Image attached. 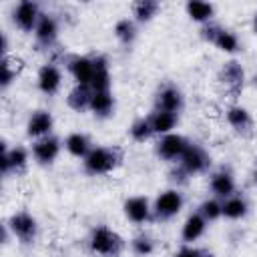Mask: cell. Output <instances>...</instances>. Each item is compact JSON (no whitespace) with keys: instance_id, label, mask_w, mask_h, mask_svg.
Segmentation results:
<instances>
[{"instance_id":"obj_1","label":"cell","mask_w":257,"mask_h":257,"mask_svg":"<svg viewBox=\"0 0 257 257\" xmlns=\"http://www.w3.org/2000/svg\"><path fill=\"white\" fill-rule=\"evenodd\" d=\"M122 161V155L114 147H92V151L82 159V167L88 175H106L114 171Z\"/></svg>"},{"instance_id":"obj_2","label":"cell","mask_w":257,"mask_h":257,"mask_svg":"<svg viewBox=\"0 0 257 257\" xmlns=\"http://www.w3.org/2000/svg\"><path fill=\"white\" fill-rule=\"evenodd\" d=\"M88 247L94 255H102V257H114L118 255V251L122 249V239L116 231L100 225V227H94L90 231V237H88Z\"/></svg>"},{"instance_id":"obj_3","label":"cell","mask_w":257,"mask_h":257,"mask_svg":"<svg viewBox=\"0 0 257 257\" xmlns=\"http://www.w3.org/2000/svg\"><path fill=\"white\" fill-rule=\"evenodd\" d=\"M183 205H185L183 195L177 189H167L161 195H157V199L153 203V217L161 219V221L173 219L183 209Z\"/></svg>"},{"instance_id":"obj_4","label":"cell","mask_w":257,"mask_h":257,"mask_svg":"<svg viewBox=\"0 0 257 257\" xmlns=\"http://www.w3.org/2000/svg\"><path fill=\"white\" fill-rule=\"evenodd\" d=\"M8 229L20 243H32L38 235V223L28 211H18L8 219Z\"/></svg>"},{"instance_id":"obj_5","label":"cell","mask_w":257,"mask_h":257,"mask_svg":"<svg viewBox=\"0 0 257 257\" xmlns=\"http://www.w3.org/2000/svg\"><path fill=\"white\" fill-rule=\"evenodd\" d=\"M42 12L40 6L32 0H22L14 6L12 10V22L16 24V28H20L22 32H34L38 20H40Z\"/></svg>"},{"instance_id":"obj_6","label":"cell","mask_w":257,"mask_h":257,"mask_svg":"<svg viewBox=\"0 0 257 257\" xmlns=\"http://www.w3.org/2000/svg\"><path fill=\"white\" fill-rule=\"evenodd\" d=\"M209 165H211L209 153H207L203 147L193 145V143L187 147V151L183 153V157H181V161H179V167H181L189 177L199 175V173H205V171L209 169Z\"/></svg>"},{"instance_id":"obj_7","label":"cell","mask_w":257,"mask_h":257,"mask_svg":"<svg viewBox=\"0 0 257 257\" xmlns=\"http://www.w3.org/2000/svg\"><path fill=\"white\" fill-rule=\"evenodd\" d=\"M191 143L183 137V135H177V133H171V135H165L157 141V155L163 159V161H181L183 153L187 151Z\"/></svg>"},{"instance_id":"obj_8","label":"cell","mask_w":257,"mask_h":257,"mask_svg":"<svg viewBox=\"0 0 257 257\" xmlns=\"http://www.w3.org/2000/svg\"><path fill=\"white\" fill-rule=\"evenodd\" d=\"M28 151L24 147H12L8 149L6 143H2V157H0V169L2 175H10V173H20L26 169L28 165Z\"/></svg>"},{"instance_id":"obj_9","label":"cell","mask_w":257,"mask_h":257,"mask_svg":"<svg viewBox=\"0 0 257 257\" xmlns=\"http://www.w3.org/2000/svg\"><path fill=\"white\" fill-rule=\"evenodd\" d=\"M66 68L76 84H82V86L92 84V76H94V58L92 56H80V54L70 56L66 62Z\"/></svg>"},{"instance_id":"obj_10","label":"cell","mask_w":257,"mask_h":257,"mask_svg":"<svg viewBox=\"0 0 257 257\" xmlns=\"http://www.w3.org/2000/svg\"><path fill=\"white\" fill-rule=\"evenodd\" d=\"M36 84H38V90L52 96L60 90L62 86V72L60 68L54 64V62H46L38 68V74H36Z\"/></svg>"},{"instance_id":"obj_11","label":"cell","mask_w":257,"mask_h":257,"mask_svg":"<svg viewBox=\"0 0 257 257\" xmlns=\"http://www.w3.org/2000/svg\"><path fill=\"white\" fill-rule=\"evenodd\" d=\"M60 149H62L60 141L56 137L48 135L44 139L34 141V145H32V157H34V161L38 165H52L58 159Z\"/></svg>"},{"instance_id":"obj_12","label":"cell","mask_w":257,"mask_h":257,"mask_svg":"<svg viewBox=\"0 0 257 257\" xmlns=\"http://www.w3.org/2000/svg\"><path fill=\"white\" fill-rule=\"evenodd\" d=\"M122 211H124V217L135 225H145L153 217V207H151L149 199L141 197V195L128 197L122 205Z\"/></svg>"},{"instance_id":"obj_13","label":"cell","mask_w":257,"mask_h":257,"mask_svg":"<svg viewBox=\"0 0 257 257\" xmlns=\"http://www.w3.org/2000/svg\"><path fill=\"white\" fill-rule=\"evenodd\" d=\"M52 126H54V118L48 110H34L26 120V135L38 141L48 137L52 133Z\"/></svg>"},{"instance_id":"obj_14","label":"cell","mask_w":257,"mask_h":257,"mask_svg":"<svg viewBox=\"0 0 257 257\" xmlns=\"http://www.w3.org/2000/svg\"><path fill=\"white\" fill-rule=\"evenodd\" d=\"M183 108V94L177 86L167 84L163 86L155 96V110H167V112H179Z\"/></svg>"},{"instance_id":"obj_15","label":"cell","mask_w":257,"mask_h":257,"mask_svg":"<svg viewBox=\"0 0 257 257\" xmlns=\"http://www.w3.org/2000/svg\"><path fill=\"white\" fill-rule=\"evenodd\" d=\"M34 38L40 46H52L58 38V20L52 16V14H44L40 16L36 28H34Z\"/></svg>"},{"instance_id":"obj_16","label":"cell","mask_w":257,"mask_h":257,"mask_svg":"<svg viewBox=\"0 0 257 257\" xmlns=\"http://www.w3.org/2000/svg\"><path fill=\"white\" fill-rule=\"evenodd\" d=\"M219 80L225 84L227 90L239 92L243 88V82H245V68L241 66V62L229 60V62L223 64V68L219 72Z\"/></svg>"},{"instance_id":"obj_17","label":"cell","mask_w":257,"mask_h":257,"mask_svg":"<svg viewBox=\"0 0 257 257\" xmlns=\"http://www.w3.org/2000/svg\"><path fill=\"white\" fill-rule=\"evenodd\" d=\"M213 195L217 199H227L231 195H235V179L229 171H217L213 173L211 177V183H209Z\"/></svg>"},{"instance_id":"obj_18","label":"cell","mask_w":257,"mask_h":257,"mask_svg":"<svg viewBox=\"0 0 257 257\" xmlns=\"http://www.w3.org/2000/svg\"><path fill=\"white\" fill-rule=\"evenodd\" d=\"M88 110L98 118L110 116L112 110H114V98H112L110 90H92V98H90V108Z\"/></svg>"},{"instance_id":"obj_19","label":"cell","mask_w":257,"mask_h":257,"mask_svg":"<svg viewBox=\"0 0 257 257\" xmlns=\"http://www.w3.org/2000/svg\"><path fill=\"white\" fill-rule=\"evenodd\" d=\"M205 229H207V221H205L199 213H191V215L185 219L183 227H181V239H183L185 243H195L197 239L203 237Z\"/></svg>"},{"instance_id":"obj_20","label":"cell","mask_w":257,"mask_h":257,"mask_svg":"<svg viewBox=\"0 0 257 257\" xmlns=\"http://www.w3.org/2000/svg\"><path fill=\"white\" fill-rule=\"evenodd\" d=\"M64 149L68 151V155H72L76 159H84L92 151V145L84 133H70L64 139Z\"/></svg>"},{"instance_id":"obj_21","label":"cell","mask_w":257,"mask_h":257,"mask_svg":"<svg viewBox=\"0 0 257 257\" xmlns=\"http://www.w3.org/2000/svg\"><path fill=\"white\" fill-rule=\"evenodd\" d=\"M187 16L193 22H201V24H209L213 14H215V6L211 2H203V0H191L185 4Z\"/></svg>"},{"instance_id":"obj_22","label":"cell","mask_w":257,"mask_h":257,"mask_svg":"<svg viewBox=\"0 0 257 257\" xmlns=\"http://www.w3.org/2000/svg\"><path fill=\"white\" fill-rule=\"evenodd\" d=\"M151 126H153V133L159 135V137H165V135H171L175 124H177V114L175 112H167V110H155L151 116Z\"/></svg>"},{"instance_id":"obj_23","label":"cell","mask_w":257,"mask_h":257,"mask_svg":"<svg viewBox=\"0 0 257 257\" xmlns=\"http://www.w3.org/2000/svg\"><path fill=\"white\" fill-rule=\"evenodd\" d=\"M94 58V76H92V90H110V68L108 60L104 56H92Z\"/></svg>"},{"instance_id":"obj_24","label":"cell","mask_w":257,"mask_h":257,"mask_svg":"<svg viewBox=\"0 0 257 257\" xmlns=\"http://www.w3.org/2000/svg\"><path fill=\"white\" fill-rule=\"evenodd\" d=\"M90 98H92V88L90 86H82V84H74V88H70L66 102L72 110L82 112L86 108H90Z\"/></svg>"},{"instance_id":"obj_25","label":"cell","mask_w":257,"mask_h":257,"mask_svg":"<svg viewBox=\"0 0 257 257\" xmlns=\"http://www.w3.org/2000/svg\"><path fill=\"white\" fill-rule=\"evenodd\" d=\"M221 203H223V217L231 219V221L243 219L249 211V205H247L245 197H241V195H231V197L223 199Z\"/></svg>"},{"instance_id":"obj_26","label":"cell","mask_w":257,"mask_h":257,"mask_svg":"<svg viewBox=\"0 0 257 257\" xmlns=\"http://www.w3.org/2000/svg\"><path fill=\"white\" fill-rule=\"evenodd\" d=\"M225 116H227V122H229L235 131H239V133L249 131L251 124H253L251 112H249L245 106H241V104H233V106H229Z\"/></svg>"},{"instance_id":"obj_27","label":"cell","mask_w":257,"mask_h":257,"mask_svg":"<svg viewBox=\"0 0 257 257\" xmlns=\"http://www.w3.org/2000/svg\"><path fill=\"white\" fill-rule=\"evenodd\" d=\"M211 44H215L219 50H223L227 54H233V52L239 50V38H237V34L231 32V30H227V28H221V26H219V30H217V34H215V38H213Z\"/></svg>"},{"instance_id":"obj_28","label":"cell","mask_w":257,"mask_h":257,"mask_svg":"<svg viewBox=\"0 0 257 257\" xmlns=\"http://www.w3.org/2000/svg\"><path fill=\"white\" fill-rule=\"evenodd\" d=\"M114 36H116V40H118L120 44H124V46L133 44L135 38H137V24H135V20H133V18H120V20L114 24Z\"/></svg>"},{"instance_id":"obj_29","label":"cell","mask_w":257,"mask_h":257,"mask_svg":"<svg viewBox=\"0 0 257 257\" xmlns=\"http://www.w3.org/2000/svg\"><path fill=\"white\" fill-rule=\"evenodd\" d=\"M159 2L155 0H139L133 4V16H135V22H149L157 16L159 12Z\"/></svg>"},{"instance_id":"obj_30","label":"cell","mask_w":257,"mask_h":257,"mask_svg":"<svg viewBox=\"0 0 257 257\" xmlns=\"http://www.w3.org/2000/svg\"><path fill=\"white\" fill-rule=\"evenodd\" d=\"M18 70H20V62L12 56H2V66H0V86L2 88H8L16 76H18Z\"/></svg>"},{"instance_id":"obj_31","label":"cell","mask_w":257,"mask_h":257,"mask_svg":"<svg viewBox=\"0 0 257 257\" xmlns=\"http://www.w3.org/2000/svg\"><path fill=\"white\" fill-rule=\"evenodd\" d=\"M207 223L211 221H217L219 217H223V203L215 197V199H205L201 205H199V211H197Z\"/></svg>"},{"instance_id":"obj_32","label":"cell","mask_w":257,"mask_h":257,"mask_svg":"<svg viewBox=\"0 0 257 257\" xmlns=\"http://www.w3.org/2000/svg\"><path fill=\"white\" fill-rule=\"evenodd\" d=\"M128 133H131V139L137 141V143H145V141H149V139L155 135L149 118H137V120L131 124Z\"/></svg>"},{"instance_id":"obj_33","label":"cell","mask_w":257,"mask_h":257,"mask_svg":"<svg viewBox=\"0 0 257 257\" xmlns=\"http://www.w3.org/2000/svg\"><path fill=\"white\" fill-rule=\"evenodd\" d=\"M131 249H133V253L139 255V257H149V255L155 253V241H153V237L141 233V235H137V237L131 241Z\"/></svg>"},{"instance_id":"obj_34","label":"cell","mask_w":257,"mask_h":257,"mask_svg":"<svg viewBox=\"0 0 257 257\" xmlns=\"http://www.w3.org/2000/svg\"><path fill=\"white\" fill-rule=\"evenodd\" d=\"M173 257H215L213 253H209V251H205V249H199V247H191V245H187V247H181Z\"/></svg>"},{"instance_id":"obj_35","label":"cell","mask_w":257,"mask_h":257,"mask_svg":"<svg viewBox=\"0 0 257 257\" xmlns=\"http://www.w3.org/2000/svg\"><path fill=\"white\" fill-rule=\"evenodd\" d=\"M171 177H173V181H175V183H183V181H185L189 175H187V173H185V171L179 167L177 171H173V173H171Z\"/></svg>"},{"instance_id":"obj_36","label":"cell","mask_w":257,"mask_h":257,"mask_svg":"<svg viewBox=\"0 0 257 257\" xmlns=\"http://www.w3.org/2000/svg\"><path fill=\"white\" fill-rule=\"evenodd\" d=\"M251 26H253V32L257 34V12L253 14V22H251Z\"/></svg>"},{"instance_id":"obj_37","label":"cell","mask_w":257,"mask_h":257,"mask_svg":"<svg viewBox=\"0 0 257 257\" xmlns=\"http://www.w3.org/2000/svg\"><path fill=\"white\" fill-rule=\"evenodd\" d=\"M255 185H257V173H255Z\"/></svg>"}]
</instances>
